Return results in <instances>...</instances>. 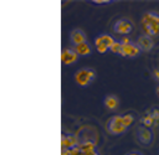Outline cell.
Wrapping results in <instances>:
<instances>
[{"label": "cell", "mask_w": 159, "mask_h": 155, "mask_svg": "<svg viewBox=\"0 0 159 155\" xmlns=\"http://www.w3.org/2000/svg\"><path fill=\"white\" fill-rule=\"evenodd\" d=\"M142 29L148 36H155L159 33V15L154 12H145L140 19Z\"/></svg>", "instance_id": "1"}, {"label": "cell", "mask_w": 159, "mask_h": 155, "mask_svg": "<svg viewBox=\"0 0 159 155\" xmlns=\"http://www.w3.org/2000/svg\"><path fill=\"white\" fill-rule=\"evenodd\" d=\"M94 78V71L92 68H81L75 74V81L78 86H88Z\"/></svg>", "instance_id": "2"}, {"label": "cell", "mask_w": 159, "mask_h": 155, "mask_svg": "<svg viewBox=\"0 0 159 155\" xmlns=\"http://www.w3.org/2000/svg\"><path fill=\"white\" fill-rule=\"evenodd\" d=\"M108 131L111 134H122L125 131V126L123 124V119H122V115H114L109 120H108Z\"/></svg>", "instance_id": "3"}, {"label": "cell", "mask_w": 159, "mask_h": 155, "mask_svg": "<svg viewBox=\"0 0 159 155\" xmlns=\"http://www.w3.org/2000/svg\"><path fill=\"white\" fill-rule=\"evenodd\" d=\"M132 29H133V26H132L130 21L127 20V19H120V20H118V21L114 24V26H113L114 32H116V33H122V35L129 33V32L132 31Z\"/></svg>", "instance_id": "4"}, {"label": "cell", "mask_w": 159, "mask_h": 155, "mask_svg": "<svg viewBox=\"0 0 159 155\" xmlns=\"http://www.w3.org/2000/svg\"><path fill=\"white\" fill-rule=\"evenodd\" d=\"M77 58H78V55L75 52V50L63 48L61 52V61L63 64H71V63L76 62Z\"/></svg>", "instance_id": "5"}, {"label": "cell", "mask_w": 159, "mask_h": 155, "mask_svg": "<svg viewBox=\"0 0 159 155\" xmlns=\"http://www.w3.org/2000/svg\"><path fill=\"white\" fill-rule=\"evenodd\" d=\"M70 40L71 42L77 46V45H81V43H86V35L83 32V30L81 29H73L70 33Z\"/></svg>", "instance_id": "6"}, {"label": "cell", "mask_w": 159, "mask_h": 155, "mask_svg": "<svg viewBox=\"0 0 159 155\" xmlns=\"http://www.w3.org/2000/svg\"><path fill=\"white\" fill-rule=\"evenodd\" d=\"M138 139L143 145H149L152 141V131L149 130V128L139 126L138 128Z\"/></svg>", "instance_id": "7"}, {"label": "cell", "mask_w": 159, "mask_h": 155, "mask_svg": "<svg viewBox=\"0 0 159 155\" xmlns=\"http://www.w3.org/2000/svg\"><path fill=\"white\" fill-rule=\"evenodd\" d=\"M138 45L139 47L143 50V51H150L154 46V41L152 38V36H148V35H140L139 38H138Z\"/></svg>", "instance_id": "8"}, {"label": "cell", "mask_w": 159, "mask_h": 155, "mask_svg": "<svg viewBox=\"0 0 159 155\" xmlns=\"http://www.w3.org/2000/svg\"><path fill=\"white\" fill-rule=\"evenodd\" d=\"M78 140L75 135H62L61 138V146L65 149H72L75 146H78Z\"/></svg>", "instance_id": "9"}, {"label": "cell", "mask_w": 159, "mask_h": 155, "mask_svg": "<svg viewBox=\"0 0 159 155\" xmlns=\"http://www.w3.org/2000/svg\"><path fill=\"white\" fill-rule=\"evenodd\" d=\"M139 53V48L135 45H122V56H128V57H134Z\"/></svg>", "instance_id": "10"}, {"label": "cell", "mask_w": 159, "mask_h": 155, "mask_svg": "<svg viewBox=\"0 0 159 155\" xmlns=\"http://www.w3.org/2000/svg\"><path fill=\"white\" fill-rule=\"evenodd\" d=\"M118 105H119V100H118V98L116 95H107L104 98V107L107 109L114 110V109L118 108Z\"/></svg>", "instance_id": "11"}, {"label": "cell", "mask_w": 159, "mask_h": 155, "mask_svg": "<svg viewBox=\"0 0 159 155\" xmlns=\"http://www.w3.org/2000/svg\"><path fill=\"white\" fill-rule=\"evenodd\" d=\"M75 52L78 55V56H86V55H89L91 53V47L88 46V43H81V45H77L75 46Z\"/></svg>", "instance_id": "12"}, {"label": "cell", "mask_w": 159, "mask_h": 155, "mask_svg": "<svg viewBox=\"0 0 159 155\" xmlns=\"http://www.w3.org/2000/svg\"><path fill=\"white\" fill-rule=\"evenodd\" d=\"M78 146H80V149H81V151H82L83 154H87V153H89V151H94L96 143H93V141H84V143L80 144Z\"/></svg>", "instance_id": "13"}, {"label": "cell", "mask_w": 159, "mask_h": 155, "mask_svg": "<svg viewBox=\"0 0 159 155\" xmlns=\"http://www.w3.org/2000/svg\"><path fill=\"white\" fill-rule=\"evenodd\" d=\"M94 43H96V47H97V51L99 52V53H104L107 50H108V47L104 45V43H102V40H101V36L99 37H97L96 40H94Z\"/></svg>", "instance_id": "14"}, {"label": "cell", "mask_w": 159, "mask_h": 155, "mask_svg": "<svg viewBox=\"0 0 159 155\" xmlns=\"http://www.w3.org/2000/svg\"><path fill=\"white\" fill-rule=\"evenodd\" d=\"M142 123H143V126H145V128H150L153 124H155V122H154L152 114H147V115L142 119Z\"/></svg>", "instance_id": "15"}, {"label": "cell", "mask_w": 159, "mask_h": 155, "mask_svg": "<svg viewBox=\"0 0 159 155\" xmlns=\"http://www.w3.org/2000/svg\"><path fill=\"white\" fill-rule=\"evenodd\" d=\"M101 40H102V43H104L108 48H111V47H112V45L116 42V41H114L109 35H102V36H101Z\"/></svg>", "instance_id": "16"}, {"label": "cell", "mask_w": 159, "mask_h": 155, "mask_svg": "<svg viewBox=\"0 0 159 155\" xmlns=\"http://www.w3.org/2000/svg\"><path fill=\"white\" fill-rule=\"evenodd\" d=\"M122 119H123V124H124V126H125V128H128L129 125H132V123H133V120H134V118H133V115H132V114L122 115Z\"/></svg>", "instance_id": "17"}, {"label": "cell", "mask_w": 159, "mask_h": 155, "mask_svg": "<svg viewBox=\"0 0 159 155\" xmlns=\"http://www.w3.org/2000/svg\"><path fill=\"white\" fill-rule=\"evenodd\" d=\"M109 50H111V52H113V53H119V55H122V43H120V42H114Z\"/></svg>", "instance_id": "18"}, {"label": "cell", "mask_w": 159, "mask_h": 155, "mask_svg": "<svg viewBox=\"0 0 159 155\" xmlns=\"http://www.w3.org/2000/svg\"><path fill=\"white\" fill-rule=\"evenodd\" d=\"M150 114H152V117H153L154 122H155V123H158V122H159V110H158V109H154Z\"/></svg>", "instance_id": "19"}, {"label": "cell", "mask_w": 159, "mask_h": 155, "mask_svg": "<svg viewBox=\"0 0 159 155\" xmlns=\"http://www.w3.org/2000/svg\"><path fill=\"white\" fill-rule=\"evenodd\" d=\"M120 43H122V45H129L130 42H129V40H128L127 37H124V38L122 40V42H120Z\"/></svg>", "instance_id": "20"}, {"label": "cell", "mask_w": 159, "mask_h": 155, "mask_svg": "<svg viewBox=\"0 0 159 155\" xmlns=\"http://www.w3.org/2000/svg\"><path fill=\"white\" fill-rule=\"evenodd\" d=\"M93 2H96V4H104V2H109L108 0H94Z\"/></svg>", "instance_id": "21"}, {"label": "cell", "mask_w": 159, "mask_h": 155, "mask_svg": "<svg viewBox=\"0 0 159 155\" xmlns=\"http://www.w3.org/2000/svg\"><path fill=\"white\" fill-rule=\"evenodd\" d=\"M154 77L159 81V69H155V71H154Z\"/></svg>", "instance_id": "22"}, {"label": "cell", "mask_w": 159, "mask_h": 155, "mask_svg": "<svg viewBox=\"0 0 159 155\" xmlns=\"http://www.w3.org/2000/svg\"><path fill=\"white\" fill-rule=\"evenodd\" d=\"M84 155H98L96 151H89V153H87V154H84Z\"/></svg>", "instance_id": "23"}, {"label": "cell", "mask_w": 159, "mask_h": 155, "mask_svg": "<svg viewBox=\"0 0 159 155\" xmlns=\"http://www.w3.org/2000/svg\"><path fill=\"white\" fill-rule=\"evenodd\" d=\"M128 155H140V154H137V153H132V154H128Z\"/></svg>", "instance_id": "24"}, {"label": "cell", "mask_w": 159, "mask_h": 155, "mask_svg": "<svg viewBox=\"0 0 159 155\" xmlns=\"http://www.w3.org/2000/svg\"><path fill=\"white\" fill-rule=\"evenodd\" d=\"M157 95H158V97H159V87H158V88H157Z\"/></svg>", "instance_id": "25"}]
</instances>
